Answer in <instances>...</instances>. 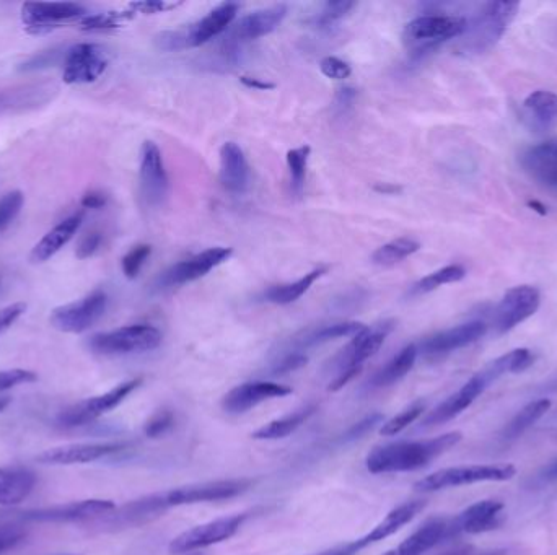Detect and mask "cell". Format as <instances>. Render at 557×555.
I'll return each mask as SVG.
<instances>
[{
    "label": "cell",
    "instance_id": "64",
    "mask_svg": "<svg viewBox=\"0 0 557 555\" xmlns=\"http://www.w3.org/2000/svg\"><path fill=\"white\" fill-rule=\"evenodd\" d=\"M0 282H2V279H0Z\"/></svg>",
    "mask_w": 557,
    "mask_h": 555
},
{
    "label": "cell",
    "instance_id": "33",
    "mask_svg": "<svg viewBox=\"0 0 557 555\" xmlns=\"http://www.w3.org/2000/svg\"><path fill=\"white\" fill-rule=\"evenodd\" d=\"M323 274H326V267H318L292 284L274 285L266 290L261 298L264 302L274 303V305H290L303 297Z\"/></svg>",
    "mask_w": 557,
    "mask_h": 555
},
{
    "label": "cell",
    "instance_id": "28",
    "mask_svg": "<svg viewBox=\"0 0 557 555\" xmlns=\"http://www.w3.org/2000/svg\"><path fill=\"white\" fill-rule=\"evenodd\" d=\"M36 486L35 472L22 466L0 468V505L15 507L30 497Z\"/></svg>",
    "mask_w": 557,
    "mask_h": 555
},
{
    "label": "cell",
    "instance_id": "36",
    "mask_svg": "<svg viewBox=\"0 0 557 555\" xmlns=\"http://www.w3.org/2000/svg\"><path fill=\"white\" fill-rule=\"evenodd\" d=\"M533 354L528 349L510 350L509 354L502 355L499 359L489 363L481 372L484 373L489 383L499 380L500 376L507 373H518L527 370L533 363Z\"/></svg>",
    "mask_w": 557,
    "mask_h": 555
},
{
    "label": "cell",
    "instance_id": "8",
    "mask_svg": "<svg viewBox=\"0 0 557 555\" xmlns=\"http://www.w3.org/2000/svg\"><path fill=\"white\" fill-rule=\"evenodd\" d=\"M250 515V512L238 513V515L225 516V518L209 521V523L189 529L170 542V552L172 554H193L204 547L227 541L238 533V529L242 528L243 523L250 518Z\"/></svg>",
    "mask_w": 557,
    "mask_h": 555
},
{
    "label": "cell",
    "instance_id": "44",
    "mask_svg": "<svg viewBox=\"0 0 557 555\" xmlns=\"http://www.w3.org/2000/svg\"><path fill=\"white\" fill-rule=\"evenodd\" d=\"M354 7H356V4H354V2H347V0L328 2V4H325V7L321 9L320 14L313 18V23H315V27H331L333 23L343 20Z\"/></svg>",
    "mask_w": 557,
    "mask_h": 555
},
{
    "label": "cell",
    "instance_id": "37",
    "mask_svg": "<svg viewBox=\"0 0 557 555\" xmlns=\"http://www.w3.org/2000/svg\"><path fill=\"white\" fill-rule=\"evenodd\" d=\"M364 329V324L356 323V321L328 324V326H321V328L308 331L300 339L299 344L302 347L320 346V344L334 341V339H341V337L357 336Z\"/></svg>",
    "mask_w": 557,
    "mask_h": 555
},
{
    "label": "cell",
    "instance_id": "56",
    "mask_svg": "<svg viewBox=\"0 0 557 555\" xmlns=\"http://www.w3.org/2000/svg\"><path fill=\"white\" fill-rule=\"evenodd\" d=\"M242 84L248 88H256V90H271L276 87L274 84H268L259 79H251V77H242Z\"/></svg>",
    "mask_w": 557,
    "mask_h": 555
},
{
    "label": "cell",
    "instance_id": "6",
    "mask_svg": "<svg viewBox=\"0 0 557 555\" xmlns=\"http://www.w3.org/2000/svg\"><path fill=\"white\" fill-rule=\"evenodd\" d=\"M106 308L108 295L103 290H95L77 302L54 308L49 316V323L61 333H85L103 318Z\"/></svg>",
    "mask_w": 557,
    "mask_h": 555
},
{
    "label": "cell",
    "instance_id": "46",
    "mask_svg": "<svg viewBox=\"0 0 557 555\" xmlns=\"http://www.w3.org/2000/svg\"><path fill=\"white\" fill-rule=\"evenodd\" d=\"M173 425H175V416H173V412L163 409V411L155 412L154 416L147 420L144 432L147 437L158 438L172 429Z\"/></svg>",
    "mask_w": 557,
    "mask_h": 555
},
{
    "label": "cell",
    "instance_id": "63",
    "mask_svg": "<svg viewBox=\"0 0 557 555\" xmlns=\"http://www.w3.org/2000/svg\"><path fill=\"white\" fill-rule=\"evenodd\" d=\"M67 555H75V554H67Z\"/></svg>",
    "mask_w": 557,
    "mask_h": 555
},
{
    "label": "cell",
    "instance_id": "40",
    "mask_svg": "<svg viewBox=\"0 0 557 555\" xmlns=\"http://www.w3.org/2000/svg\"><path fill=\"white\" fill-rule=\"evenodd\" d=\"M312 149L308 145H303L299 149L287 152V167L290 173V189L292 193L300 196L305 188V178H307L308 158Z\"/></svg>",
    "mask_w": 557,
    "mask_h": 555
},
{
    "label": "cell",
    "instance_id": "11",
    "mask_svg": "<svg viewBox=\"0 0 557 555\" xmlns=\"http://www.w3.org/2000/svg\"><path fill=\"white\" fill-rule=\"evenodd\" d=\"M142 385V378L124 381L116 388L110 389L108 393L100 394L95 398L85 399L82 403L67 407L66 411L59 414L58 422L62 427H80L87 425L93 420L100 419L106 412L113 411L129 394L134 393Z\"/></svg>",
    "mask_w": 557,
    "mask_h": 555
},
{
    "label": "cell",
    "instance_id": "60",
    "mask_svg": "<svg viewBox=\"0 0 557 555\" xmlns=\"http://www.w3.org/2000/svg\"><path fill=\"white\" fill-rule=\"evenodd\" d=\"M549 479H557V461L548 469Z\"/></svg>",
    "mask_w": 557,
    "mask_h": 555
},
{
    "label": "cell",
    "instance_id": "1",
    "mask_svg": "<svg viewBox=\"0 0 557 555\" xmlns=\"http://www.w3.org/2000/svg\"><path fill=\"white\" fill-rule=\"evenodd\" d=\"M461 432H450L430 440L398 442L378 446L367 456L365 463L372 474L409 472L426 468L434 459L452 450L461 442Z\"/></svg>",
    "mask_w": 557,
    "mask_h": 555
},
{
    "label": "cell",
    "instance_id": "10",
    "mask_svg": "<svg viewBox=\"0 0 557 555\" xmlns=\"http://www.w3.org/2000/svg\"><path fill=\"white\" fill-rule=\"evenodd\" d=\"M108 64V53L100 44H74L64 57L62 80L67 85L93 84L105 74Z\"/></svg>",
    "mask_w": 557,
    "mask_h": 555
},
{
    "label": "cell",
    "instance_id": "49",
    "mask_svg": "<svg viewBox=\"0 0 557 555\" xmlns=\"http://www.w3.org/2000/svg\"><path fill=\"white\" fill-rule=\"evenodd\" d=\"M119 15L115 14H97L88 15L82 22L80 28L85 31L108 30V28L118 27Z\"/></svg>",
    "mask_w": 557,
    "mask_h": 555
},
{
    "label": "cell",
    "instance_id": "47",
    "mask_svg": "<svg viewBox=\"0 0 557 555\" xmlns=\"http://www.w3.org/2000/svg\"><path fill=\"white\" fill-rule=\"evenodd\" d=\"M36 380H38V375L35 372H30V370H23V368L4 370V372H0V393L18 385L35 383Z\"/></svg>",
    "mask_w": 557,
    "mask_h": 555
},
{
    "label": "cell",
    "instance_id": "61",
    "mask_svg": "<svg viewBox=\"0 0 557 555\" xmlns=\"http://www.w3.org/2000/svg\"><path fill=\"white\" fill-rule=\"evenodd\" d=\"M479 555H510L507 551L486 552V554Z\"/></svg>",
    "mask_w": 557,
    "mask_h": 555
},
{
    "label": "cell",
    "instance_id": "20",
    "mask_svg": "<svg viewBox=\"0 0 557 555\" xmlns=\"http://www.w3.org/2000/svg\"><path fill=\"white\" fill-rule=\"evenodd\" d=\"M290 393H292V388L279 385L274 381H250V383H243L225 394V398L222 399V407L229 414H243L264 401L286 398Z\"/></svg>",
    "mask_w": 557,
    "mask_h": 555
},
{
    "label": "cell",
    "instance_id": "29",
    "mask_svg": "<svg viewBox=\"0 0 557 555\" xmlns=\"http://www.w3.org/2000/svg\"><path fill=\"white\" fill-rule=\"evenodd\" d=\"M448 525L450 521L445 518H432L414 531L408 539H404L400 546L383 555H424L443 539L448 538Z\"/></svg>",
    "mask_w": 557,
    "mask_h": 555
},
{
    "label": "cell",
    "instance_id": "48",
    "mask_svg": "<svg viewBox=\"0 0 557 555\" xmlns=\"http://www.w3.org/2000/svg\"><path fill=\"white\" fill-rule=\"evenodd\" d=\"M320 69L328 79L344 80L352 74V69L346 61L339 57L328 56L321 59Z\"/></svg>",
    "mask_w": 557,
    "mask_h": 555
},
{
    "label": "cell",
    "instance_id": "21",
    "mask_svg": "<svg viewBox=\"0 0 557 555\" xmlns=\"http://www.w3.org/2000/svg\"><path fill=\"white\" fill-rule=\"evenodd\" d=\"M489 386H491V383L483 372L471 376L470 380L466 381L457 393H453L450 398L445 399L443 403L435 407L434 411L430 412L429 416L422 422V427L445 424L448 420L460 416L461 412L466 411Z\"/></svg>",
    "mask_w": 557,
    "mask_h": 555
},
{
    "label": "cell",
    "instance_id": "59",
    "mask_svg": "<svg viewBox=\"0 0 557 555\" xmlns=\"http://www.w3.org/2000/svg\"><path fill=\"white\" fill-rule=\"evenodd\" d=\"M12 403V399L10 398H0V414L9 407V404Z\"/></svg>",
    "mask_w": 557,
    "mask_h": 555
},
{
    "label": "cell",
    "instance_id": "45",
    "mask_svg": "<svg viewBox=\"0 0 557 555\" xmlns=\"http://www.w3.org/2000/svg\"><path fill=\"white\" fill-rule=\"evenodd\" d=\"M150 254H152V248H150L149 245L134 246V248L124 256L123 263H121L124 276L128 277V279H136L145 261L150 258Z\"/></svg>",
    "mask_w": 557,
    "mask_h": 555
},
{
    "label": "cell",
    "instance_id": "19",
    "mask_svg": "<svg viewBox=\"0 0 557 555\" xmlns=\"http://www.w3.org/2000/svg\"><path fill=\"white\" fill-rule=\"evenodd\" d=\"M505 505L499 500H481L466 508L448 525V538L457 534H481L499 528Z\"/></svg>",
    "mask_w": 557,
    "mask_h": 555
},
{
    "label": "cell",
    "instance_id": "22",
    "mask_svg": "<svg viewBox=\"0 0 557 555\" xmlns=\"http://www.w3.org/2000/svg\"><path fill=\"white\" fill-rule=\"evenodd\" d=\"M287 15V5H274L269 9L256 10L253 14L240 18L233 27L229 28V38L233 43H246L269 35L284 22Z\"/></svg>",
    "mask_w": 557,
    "mask_h": 555
},
{
    "label": "cell",
    "instance_id": "38",
    "mask_svg": "<svg viewBox=\"0 0 557 555\" xmlns=\"http://www.w3.org/2000/svg\"><path fill=\"white\" fill-rule=\"evenodd\" d=\"M421 248L419 241L413 240V238H396V240L386 243V245L380 246L375 253L372 254L373 264L382 267L395 266V264L401 263L404 259L413 256Z\"/></svg>",
    "mask_w": 557,
    "mask_h": 555
},
{
    "label": "cell",
    "instance_id": "18",
    "mask_svg": "<svg viewBox=\"0 0 557 555\" xmlns=\"http://www.w3.org/2000/svg\"><path fill=\"white\" fill-rule=\"evenodd\" d=\"M54 82H33L0 90V116L2 114L27 113L48 105L58 95Z\"/></svg>",
    "mask_w": 557,
    "mask_h": 555
},
{
    "label": "cell",
    "instance_id": "2",
    "mask_svg": "<svg viewBox=\"0 0 557 555\" xmlns=\"http://www.w3.org/2000/svg\"><path fill=\"white\" fill-rule=\"evenodd\" d=\"M517 469L512 464H473L435 471L414 484L419 492H437L452 487L471 486L478 482H505L514 479Z\"/></svg>",
    "mask_w": 557,
    "mask_h": 555
},
{
    "label": "cell",
    "instance_id": "13",
    "mask_svg": "<svg viewBox=\"0 0 557 555\" xmlns=\"http://www.w3.org/2000/svg\"><path fill=\"white\" fill-rule=\"evenodd\" d=\"M115 510L116 503L113 500L90 499L56 505V507L28 510V512L18 513V518L33 523H72V521L97 520V518L100 520Z\"/></svg>",
    "mask_w": 557,
    "mask_h": 555
},
{
    "label": "cell",
    "instance_id": "35",
    "mask_svg": "<svg viewBox=\"0 0 557 555\" xmlns=\"http://www.w3.org/2000/svg\"><path fill=\"white\" fill-rule=\"evenodd\" d=\"M549 409H551V401H549V399H536V401H531L530 404L522 407V409L515 414L514 419L510 420L509 424H507V427L504 429V433H502V437H504L505 440H515V438L520 437L522 433L527 432L530 427H533Z\"/></svg>",
    "mask_w": 557,
    "mask_h": 555
},
{
    "label": "cell",
    "instance_id": "31",
    "mask_svg": "<svg viewBox=\"0 0 557 555\" xmlns=\"http://www.w3.org/2000/svg\"><path fill=\"white\" fill-rule=\"evenodd\" d=\"M424 507H426L424 500H413V502L403 503L395 510H391L369 534H365L364 538L357 539L360 551L373 544V542L390 538L391 534L400 531L404 525H408L409 521L414 520L417 513L422 512Z\"/></svg>",
    "mask_w": 557,
    "mask_h": 555
},
{
    "label": "cell",
    "instance_id": "51",
    "mask_svg": "<svg viewBox=\"0 0 557 555\" xmlns=\"http://www.w3.org/2000/svg\"><path fill=\"white\" fill-rule=\"evenodd\" d=\"M101 243H103V236L100 232H90L80 240L75 256L79 259L92 258L93 254L100 250Z\"/></svg>",
    "mask_w": 557,
    "mask_h": 555
},
{
    "label": "cell",
    "instance_id": "12",
    "mask_svg": "<svg viewBox=\"0 0 557 555\" xmlns=\"http://www.w3.org/2000/svg\"><path fill=\"white\" fill-rule=\"evenodd\" d=\"M541 293L533 285H518L505 293L492 316L496 333L505 334L535 315L540 308Z\"/></svg>",
    "mask_w": 557,
    "mask_h": 555
},
{
    "label": "cell",
    "instance_id": "3",
    "mask_svg": "<svg viewBox=\"0 0 557 555\" xmlns=\"http://www.w3.org/2000/svg\"><path fill=\"white\" fill-rule=\"evenodd\" d=\"M162 344V333L150 324H132L98 333L88 339V347L100 355L142 354Z\"/></svg>",
    "mask_w": 557,
    "mask_h": 555
},
{
    "label": "cell",
    "instance_id": "32",
    "mask_svg": "<svg viewBox=\"0 0 557 555\" xmlns=\"http://www.w3.org/2000/svg\"><path fill=\"white\" fill-rule=\"evenodd\" d=\"M417 347L414 344L404 347L400 354L395 355L390 362L386 363L382 370H378L373 376L370 385L373 388H386V386L395 385L398 381L403 380L413 370L414 363L417 359Z\"/></svg>",
    "mask_w": 557,
    "mask_h": 555
},
{
    "label": "cell",
    "instance_id": "52",
    "mask_svg": "<svg viewBox=\"0 0 557 555\" xmlns=\"http://www.w3.org/2000/svg\"><path fill=\"white\" fill-rule=\"evenodd\" d=\"M383 417L380 414H372V416L367 417V419L362 420L359 424L354 425L349 432L346 433V437L344 440H356V438L362 437L364 433L369 432L372 430L375 425L380 424L382 422Z\"/></svg>",
    "mask_w": 557,
    "mask_h": 555
},
{
    "label": "cell",
    "instance_id": "58",
    "mask_svg": "<svg viewBox=\"0 0 557 555\" xmlns=\"http://www.w3.org/2000/svg\"><path fill=\"white\" fill-rule=\"evenodd\" d=\"M528 207H531V209L535 210V212H538L540 215H546V212H548V210H546V206H543V204L538 201L528 202Z\"/></svg>",
    "mask_w": 557,
    "mask_h": 555
},
{
    "label": "cell",
    "instance_id": "14",
    "mask_svg": "<svg viewBox=\"0 0 557 555\" xmlns=\"http://www.w3.org/2000/svg\"><path fill=\"white\" fill-rule=\"evenodd\" d=\"M85 17H88V10L74 2H27L22 5L23 25L33 33H46L77 20L82 22Z\"/></svg>",
    "mask_w": 557,
    "mask_h": 555
},
{
    "label": "cell",
    "instance_id": "24",
    "mask_svg": "<svg viewBox=\"0 0 557 555\" xmlns=\"http://www.w3.org/2000/svg\"><path fill=\"white\" fill-rule=\"evenodd\" d=\"M220 183L230 194H243L250 188V165L235 142H225L220 149Z\"/></svg>",
    "mask_w": 557,
    "mask_h": 555
},
{
    "label": "cell",
    "instance_id": "50",
    "mask_svg": "<svg viewBox=\"0 0 557 555\" xmlns=\"http://www.w3.org/2000/svg\"><path fill=\"white\" fill-rule=\"evenodd\" d=\"M25 539V533L18 526H0V555L14 549Z\"/></svg>",
    "mask_w": 557,
    "mask_h": 555
},
{
    "label": "cell",
    "instance_id": "34",
    "mask_svg": "<svg viewBox=\"0 0 557 555\" xmlns=\"http://www.w3.org/2000/svg\"><path fill=\"white\" fill-rule=\"evenodd\" d=\"M315 411L316 406L303 407V409L295 411L294 414H289V416L282 417V419L272 420L269 424L263 425L261 429L253 432L251 437L255 438V440H279V438H286L287 435L294 433L295 430L302 427L315 414Z\"/></svg>",
    "mask_w": 557,
    "mask_h": 555
},
{
    "label": "cell",
    "instance_id": "30",
    "mask_svg": "<svg viewBox=\"0 0 557 555\" xmlns=\"http://www.w3.org/2000/svg\"><path fill=\"white\" fill-rule=\"evenodd\" d=\"M523 121L531 131L544 132L557 124V95L536 90L523 101Z\"/></svg>",
    "mask_w": 557,
    "mask_h": 555
},
{
    "label": "cell",
    "instance_id": "57",
    "mask_svg": "<svg viewBox=\"0 0 557 555\" xmlns=\"http://www.w3.org/2000/svg\"><path fill=\"white\" fill-rule=\"evenodd\" d=\"M375 191L382 194H396L400 193L401 188H398L395 184H377Z\"/></svg>",
    "mask_w": 557,
    "mask_h": 555
},
{
    "label": "cell",
    "instance_id": "54",
    "mask_svg": "<svg viewBox=\"0 0 557 555\" xmlns=\"http://www.w3.org/2000/svg\"><path fill=\"white\" fill-rule=\"evenodd\" d=\"M84 209H103L108 204V196L101 191H90L80 201Z\"/></svg>",
    "mask_w": 557,
    "mask_h": 555
},
{
    "label": "cell",
    "instance_id": "5",
    "mask_svg": "<svg viewBox=\"0 0 557 555\" xmlns=\"http://www.w3.org/2000/svg\"><path fill=\"white\" fill-rule=\"evenodd\" d=\"M391 329H393V323H382L372 329L365 328L364 331H360L357 336H354L351 344L338 357L339 375L329 385V391H339L354 376L359 375L364 363L377 354L378 349L382 347L386 336L391 333Z\"/></svg>",
    "mask_w": 557,
    "mask_h": 555
},
{
    "label": "cell",
    "instance_id": "43",
    "mask_svg": "<svg viewBox=\"0 0 557 555\" xmlns=\"http://www.w3.org/2000/svg\"><path fill=\"white\" fill-rule=\"evenodd\" d=\"M25 196L22 191H9L0 197V235L15 222L22 212Z\"/></svg>",
    "mask_w": 557,
    "mask_h": 555
},
{
    "label": "cell",
    "instance_id": "55",
    "mask_svg": "<svg viewBox=\"0 0 557 555\" xmlns=\"http://www.w3.org/2000/svg\"><path fill=\"white\" fill-rule=\"evenodd\" d=\"M359 551V544H357V541H354L349 542V544H343V546L333 547V549L321 552V554L318 555H356Z\"/></svg>",
    "mask_w": 557,
    "mask_h": 555
},
{
    "label": "cell",
    "instance_id": "27",
    "mask_svg": "<svg viewBox=\"0 0 557 555\" xmlns=\"http://www.w3.org/2000/svg\"><path fill=\"white\" fill-rule=\"evenodd\" d=\"M520 163L535 180L551 188H557V140L525 150L520 157Z\"/></svg>",
    "mask_w": 557,
    "mask_h": 555
},
{
    "label": "cell",
    "instance_id": "23",
    "mask_svg": "<svg viewBox=\"0 0 557 555\" xmlns=\"http://www.w3.org/2000/svg\"><path fill=\"white\" fill-rule=\"evenodd\" d=\"M487 333V324L483 321H470V323L460 324L455 328L447 329L442 333L427 337L422 342L421 350L426 355L450 354L453 350L463 349L479 341Z\"/></svg>",
    "mask_w": 557,
    "mask_h": 555
},
{
    "label": "cell",
    "instance_id": "53",
    "mask_svg": "<svg viewBox=\"0 0 557 555\" xmlns=\"http://www.w3.org/2000/svg\"><path fill=\"white\" fill-rule=\"evenodd\" d=\"M307 363V357L300 352H292V354L282 357L281 362L277 363L276 373H289L299 370Z\"/></svg>",
    "mask_w": 557,
    "mask_h": 555
},
{
    "label": "cell",
    "instance_id": "25",
    "mask_svg": "<svg viewBox=\"0 0 557 555\" xmlns=\"http://www.w3.org/2000/svg\"><path fill=\"white\" fill-rule=\"evenodd\" d=\"M237 14L238 5L232 4V2H225V4L215 7L196 25H193L189 30H185L188 48H196V46L206 44L207 41L214 40L217 36L222 35L224 31L232 27Z\"/></svg>",
    "mask_w": 557,
    "mask_h": 555
},
{
    "label": "cell",
    "instance_id": "15",
    "mask_svg": "<svg viewBox=\"0 0 557 555\" xmlns=\"http://www.w3.org/2000/svg\"><path fill=\"white\" fill-rule=\"evenodd\" d=\"M232 253V248H222V246L202 251L193 258L185 259L163 272L162 276L158 277L157 287L158 289H170V287H180V285L201 279L215 267L224 264Z\"/></svg>",
    "mask_w": 557,
    "mask_h": 555
},
{
    "label": "cell",
    "instance_id": "39",
    "mask_svg": "<svg viewBox=\"0 0 557 555\" xmlns=\"http://www.w3.org/2000/svg\"><path fill=\"white\" fill-rule=\"evenodd\" d=\"M465 276V267L460 266V264H450V266L442 267L439 271L432 272L429 276L419 280L417 284L413 285L411 295H424V293L439 289L442 285L460 282L461 279H465Z\"/></svg>",
    "mask_w": 557,
    "mask_h": 555
},
{
    "label": "cell",
    "instance_id": "4",
    "mask_svg": "<svg viewBox=\"0 0 557 555\" xmlns=\"http://www.w3.org/2000/svg\"><path fill=\"white\" fill-rule=\"evenodd\" d=\"M466 28V18L457 15H422L406 25L403 40L414 51H429L463 35Z\"/></svg>",
    "mask_w": 557,
    "mask_h": 555
},
{
    "label": "cell",
    "instance_id": "9",
    "mask_svg": "<svg viewBox=\"0 0 557 555\" xmlns=\"http://www.w3.org/2000/svg\"><path fill=\"white\" fill-rule=\"evenodd\" d=\"M251 484H253L251 479L202 482V484H191V486L160 492V500L165 510L181 507V505H194V503L220 502L243 494L250 489Z\"/></svg>",
    "mask_w": 557,
    "mask_h": 555
},
{
    "label": "cell",
    "instance_id": "26",
    "mask_svg": "<svg viewBox=\"0 0 557 555\" xmlns=\"http://www.w3.org/2000/svg\"><path fill=\"white\" fill-rule=\"evenodd\" d=\"M82 222H84V212H77V214H72L71 217L59 222L31 250L30 263L43 264L56 256L74 238L75 233L79 232Z\"/></svg>",
    "mask_w": 557,
    "mask_h": 555
},
{
    "label": "cell",
    "instance_id": "41",
    "mask_svg": "<svg viewBox=\"0 0 557 555\" xmlns=\"http://www.w3.org/2000/svg\"><path fill=\"white\" fill-rule=\"evenodd\" d=\"M66 53L67 49L64 48V46L48 49V51H41V53H36L28 57L27 61H23L22 64L18 66V70H20V72H36V70L58 66L59 62H64Z\"/></svg>",
    "mask_w": 557,
    "mask_h": 555
},
{
    "label": "cell",
    "instance_id": "17",
    "mask_svg": "<svg viewBox=\"0 0 557 555\" xmlns=\"http://www.w3.org/2000/svg\"><path fill=\"white\" fill-rule=\"evenodd\" d=\"M129 443H75V445L58 446L51 448L36 456L38 463L44 466H72V464H87L115 455L119 451L126 450Z\"/></svg>",
    "mask_w": 557,
    "mask_h": 555
},
{
    "label": "cell",
    "instance_id": "42",
    "mask_svg": "<svg viewBox=\"0 0 557 555\" xmlns=\"http://www.w3.org/2000/svg\"><path fill=\"white\" fill-rule=\"evenodd\" d=\"M424 409H426V404L422 403V401H417V403L411 404L408 409H404V411L400 412L398 416H395L393 419L385 422V424L382 425V429H380V433L385 435V437H393L396 433L403 432L406 427L413 424L414 420L421 417Z\"/></svg>",
    "mask_w": 557,
    "mask_h": 555
},
{
    "label": "cell",
    "instance_id": "16",
    "mask_svg": "<svg viewBox=\"0 0 557 555\" xmlns=\"http://www.w3.org/2000/svg\"><path fill=\"white\" fill-rule=\"evenodd\" d=\"M141 193L147 206L160 207L167 201L168 176L163 165L162 152L154 142H144L141 149Z\"/></svg>",
    "mask_w": 557,
    "mask_h": 555
},
{
    "label": "cell",
    "instance_id": "62",
    "mask_svg": "<svg viewBox=\"0 0 557 555\" xmlns=\"http://www.w3.org/2000/svg\"><path fill=\"white\" fill-rule=\"evenodd\" d=\"M189 555H202V554H189Z\"/></svg>",
    "mask_w": 557,
    "mask_h": 555
},
{
    "label": "cell",
    "instance_id": "7",
    "mask_svg": "<svg viewBox=\"0 0 557 555\" xmlns=\"http://www.w3.org/2000/svg\"><path fill=\"white\" fill-rule=\"evenodd\" d=\"M518 9H520L518 2H507V0L487 2L473 25L471 27L468 25L466 28V31L471 33L470 48H473L476 53L491 49L502 38L510 23L514 22Z\"/></svg>",
    "mask_w": 557,
    "mask_h": 555
}]
</instances>
